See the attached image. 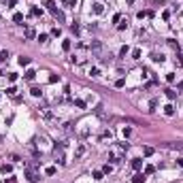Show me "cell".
I'll list each match as a JSON object with an SVG mask.
<instances>
[{
	"label": "cell",
	"instance_id": "1",
	"mask_svg": "<svg viewBox=\"0 0 183 183\" xmlns=\"http://www.w3.org/2000/svg\"><path fill=\"white\" fill-rule=\"evenodd\" d=\"M164 149H170V151H183V143H166Z\"/></svg>",
	"mask_w": 183,
	"mask_h": 183
}]
</instances>
